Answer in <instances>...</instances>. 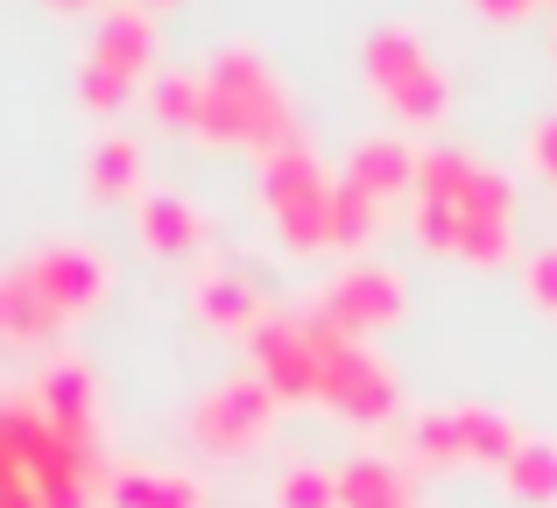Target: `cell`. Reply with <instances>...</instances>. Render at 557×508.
Returning a JSON list of instances; mask_svg holds the SVG:
<instances>
[{
  "mask_svg": "<svg viewBox=\"0 0 557 508\" xmlns=\"http://www.w3.org/2000/svg\"><path fill=\"white\" fill-rule=\"evenodd\" d=\"M205 149H255V156H275L289 149L297 135V99L289 85L275 78V64L247 42H226V50L205 64V113H198V135Z\"/></svg>",
  "mask_w": 557,
  "mask_h": 508,
  "instance_id": "6da1fadb",
  "label": "cell"
},
{
  "mask_svg": "<svg viewBox=\"0 0 557 508\" xmlns=\"http://www.w3.org/2000/svg\"><path fill=\"white\" fill-rule=\"evenodd\" d=\"M149 78H156V14L141 0H107L78 64L85 113H121Z\"/></svg>",
  "mask_w": 557,
  "mask_h": 508,
  "instance_id": "7a4b0ae2",
  "label": "cell"
},
{
  "mask_svg": "<svg viewBox=\"0 0 557 508\" xmlns=\"http://www.w3.org/2000/svg\"><path fill=\"white\" fill-rule=\"evenodd\" d=\"M360 71H368V92L381 99V113H395L403 127L445 121L451 85H445V71H437L431 42H423L409 22H381L374 36L360 42Z\"/></svg>",
  "mask_w": 557,
  "mask_h": 508,
  "instance_id": "3957f363",
  "label": "cell"
},
{
  "mask_svg": "<svg viewBox=\"0 0 557 508\" xmlns=\"http://www.w3.org/2000/svg\"><path fill=\"white\" fill-rule=\"evenodd\" d=\"M332 170L311 156V141L261 156V212L283 234L289 255H325L332 248Z\"/></svg>",
  "mask_w": 557,
  "mask_h": 508,
  "instance_id": "277c9868",
  "label": "cell"
},
{
  "mask_svg": "<svg viewBox=\"0 0 557 508\" xmlns=\"http://www.w3.org/2000/svg\"><path fill=\"white\" fill-rule=\"evenodd\" d=\"M311 346H318V402L325 410L354 417V424H388L403 410V382L368 339H354V332L311 311Z\"/></svg>",
  "mask_w": 557,
  "mask_h": 508,
  "instance_id": "5b68a950",
  "label": "cell"
},
{
  "mask_svg": "<svg viewBox=\"0 0 557 508\" xmlns=\"http://www.w3.org/2000/svg\"><path fill=\"white\" fill-rule=\"evenodd\" d=\"M522 445V431L487 402H451V410H423L409 424V453L423 467H508V453Z\"/></svg>",
  "mask_w": 557,
  "mask_h": 508,
  "instance_id": "8992f818",
  "label": "cell"
},
{
  "mask_svg": "<svg viewBox=\"0 0 557 508\" xmlns=\"http://www.w3.org/2000/svg\"><path fill=\"white\" fill-rule=\"evenodd\" d=\"M275 410H283V402H275L255 374H226V382H212L198 402H190V424L184 431H190V445H198V453L240 459V453H255V445H269Z\"/></svg>",
  "mask_w": 557,
  "mask_h": 508,
  "instance_id": "52a82bcc",
  "label": "cell"
},
{
  "mask_svg": "<svg viewBox=\"0 0 557 508\" xmlns=\"http://www.w3.org/2000/svg\"><path fill=\"white\" fill-rule=\"evenodd\" d=\"M417 198L423 206L466 212V220H516V184L473 149H423L417 156Z\"/></svg>",
  "mask_w": 557,
  "mask_h": 508,
  "instance_id": "ba28073f",
  "label": "cell"
},
{
  "mask_svg": "<svg viewBox=\"0 0 557 508\" xmlns=\"http://www.w3.org/2000/svg\"><path fill=\"white\" fill-rule=\"evenodd\" d=\"M255 382L275 402H318V346H311V311H269L247 332Z\"/></svg>",
  "mask_w": 557,
  "mask_h": 508,
  "instance_id": "9c48e42d",
  "label": "cell"
},
{
  "mask_svg": "<svg viewBox=\"0 0 557 508\" xmlns=\"http://www.w3.org/2000/svg\"><path fill=\"white\" fill-rule=\"evenodd\" d=\"M311 311L332 318L339 332H354V339H368V332H388L395 318H403V275L381 269V261H346V269L325 275V289H318Z\"/></svg>",
  "mask_w": 557,
  "mask_h": 508,
  "instance_id": "30bf717a",
  "label": "cell"
},
{
  "mask_svg": "<svg viewBox=\"0 0 557 508\" xmlns=\"http://www.w3.org/2000/svg\"><path fill=\"white\" fill-rule=\"evenodd\" d=\"M14 269L28 275V289H36V297L64 318V325H78V318L107 297V261L85 248V240H50V248L22 255Z\"/></svg>",
  "mask_w": 557,
  "mask_h": 508,
  "instance_id": "8fae6325",
  "label": "cell"
},
{
  "mask_svg": "<svg viewBox=\"0 0 557 508\" xmlns=\"http://www.w3.org/2000/svg\"><path fill=\"white\" fill-rule=\"evenodd\" d=\"M409 234H417L431 255H459V261H473V269L516 261V220H466V212H445V206H423L417 198Z\"/></svg>",
  "mask_w": 557,
  "mask_h": 508,
  "instance_id": "7c38bea8",
  "label": "cell"
},
{
  "mask_svg": "<svg viewBox=\"0 0 557 508\" xmlns=\"http://www.w3.org/2000/svg\"><path fill=\"white\" fill-rule=\"evenodd\" d=\"M190 311H198L212 332H233V339H247V332L269 318V303H261L255 275H240V269H205L198 283H190Z\"/></svg>",
  "mask_w": 557,
  "mask_h": 508,
  "instance_id": "4fadbf2b",
  "label": "cell"
},
{
  "mask_svg": "<svg viewBox=\"0 0 557 508\" xmlns=\"http://www.w3.org/2000/svg\"><path fill=\"white\" fill-rule=\"evenodd\" d=\"M36 402L42 417H50L57 431H71V438H99V382L85 360H50L36 382Z\"/></svg>",
  "mask_w": 557,
  "mask_h": 508,
  "instance_id": "5bb4252c",
  "label": "cell"
},
{
  "mask_svg": "<svg viewBox=\"0 0 557 508\" xmlns=\"http://www.w3.org/2000/svg\"><path fill=\"white\" fill-rule=\"evenodd\" d=\"M135 226H141V240H149L156 255H198L205 234H212V220L198 212V198H184V191H141Z\"/></svg>",
  "mask_w": 557,
  "mask_h": 508,
  "instance_id": "9a60e30c",
  "label": "cell"
},
{
  "mask_svg": "<svg viewBox=\"0 0 557 508\" xmlns=\"http://www.w3.org/2000/svg\"><path fill=\"white\" fill-rule=\"evenodd\" d=\"M332 495H339V508H417L409 473L381 453H354L346 467H332Z\"/></svg>",
  "mask_w": 557,
  "mask_h": 508,
  "instance_id": "2e32d148",
  "label": "cell"
},
{
  "mask_svg": "<svg viewBox=\"0 0 557 508\" xmlns=\"http://www.w3.org/2000/svg\"><path fill=\"white\" fill-rule=\"evenodd\" d=\"M141 191V135H127V127H107V135L92 141V156H85V198L92 206H121V198Z\"/></svg>",
  "mask_w": 557,
  "mask_h": 508,
  "instance_id": "e0dca14e",
  "label": "cell"
},
{
  "mask_svg": "<svg viewBox=\"0 0 557 508\" xmlns=\"http://www.w3.org/2000/svg\"><path fill=\"white\" fill-rule=\"evenodd\" d=\"M42 438H50V417L36 396H0V487H28ZM36 495V487H28Z\"/></svg>",
  "mask_w": 557,
  "mask_h": 508,
  "instance_id": "ac0fdd59",
  "label": "cell"
},
{
  "mask_svg": "<svg viewBox=\"0 0 557 508\" xmlns=\"http://www.w3.org/2000/svg\"><path fill=\"white\" fill-rule=\"evenodd\" d=\"M346 184H360L368 198L417 191V149H409L403 135H368V141H354V156H346Z\"/></svg>",
  "mask_w": 557,
  "mask_h": 508,
  "instance_id": "d6986e66",
  "label": "cell"
},
{
  "mask_svg": "<svg viewBox=\"0 0 557 508\" xmlns=\"http://www.w3.org/2000/svg\"><path fill=\"white\" fill-rule=\"evenodd\" d=\"M64 332V318L28 289L22 269H0V346H50Z\"/></svg>",
  "mask_w": 557,
  "mask_h": 508,
  "instance_id": "ffe728a7",
  "label": "cell"
},
{
  "mask_svg": "<svg viewBox=\"0 0 557 508\" xmlns=\"http://www.w3.org/2000/svg\"><path fill=\"white\" fill-rule=\"evenodd\" d=\"M107 501L113 508H205V487L170 467H121L107 481Z\"/></svg>",
  "mask_w": 557,
  "mask_h": 508,
  "instance_id": "44dd1931",
  "label": "cell"
},
{
  "mask_svg": "<svg viewBox=\"0 0 557 508\" xmlns=\"http://www.w3.org/2000/svg\"><path fill=\"white\" fill-rule=\"evenodd\" d=\"M502 487L516 495L522 508H550L557 501V445L550 438H522L502 467Z\"/></svg>",
  "mask_w": 557,
  "mask_h": 508,
  "instance_id": "7402d4cb",
  "label": "cell"
},
{
  "mask_svg": "<svg viewBox=\"0 0 557 508\" xmlns=\"http://www.w3.org/2000/svg\"><path fill=\"white\" fill-rule=\"evenodd\" d=\"M149 113L177 135H198V113H205V71H156L149 78Z\"/></svg>",
  "mask_w": 557,
  "mask_h": 508,
  "instance_id": "603a6c76",
  "label": "cell"
},
{
  "mask_svg": "<svg viewBox=\"0 0 557 508\" xmlns=\"http://www.w3.org/2000/svg\"><path fill=\"white\" fill-rule=\"evenodd\" d=\"M381 234V198H368L360 184H332V248H368V240Z\"/></svg>",
  "mask_w": 557,
  "mask_h": 508,
  "instance_id": "cb8c5ba5",
  "label": "cell"
},
{
  "mask_svg": "<svg viewBox=\"0 0 557 508\" xmlns=\"http://www.w3.org/2000/svg\"><path fill=\"white\" fill-rule=\"evenodd\" d=\"M275 508H339V495H332V473L325 467H289V473H275Z\"/></svg>",
  "mask_w": 557,
  "mask_h": 508,
  "instance_id": "d4e9b609",
  "label": "cell"
},
{
  "mask_svg": "<svg viewBox=\"0 0 557 508\" xmlns=\"http://www.w3.org/2000/svg\"><path fill=\"white\" fill-rule=\"evenodd\" d=\"M522 289H530L536 311H557V248H536L530 269H522Z\"/></svg>",
  "mask_w": 557,
  "mask_h": 508,
  "instance_id": "484cf974",
  "label": "cell"
},
{
  "mask_svg": "<svg viewBox=\"0 0 557 508\" xmlns=\"http://www.w3.org/2000/svg\"><path fill=\"white\" fill-rule=\"evenodd\" d=\"M530 163H536V170H544V177L557 184V113H550V121L530 135Z\"/></svg>",
  "mask_w": 557,
  "mask_h": 508,
  "instance_id": "4316f807",
  "label": "cell"
},
{
  "mask_svg": "<svg viewBox=\"0 0 557 508\" xmlns=\"http://www.w3.org/2000/svg\"><path fill=\"white\" fill-rule=\"evenodd\" d=\"M480 14H487V22H516V14H530L536 0H473Z\"/></svg>",
  "mask_w": 557,
  "mask_h": 508,
  "instance_id": "83f0119b",
  "label": "cell"
},
{
  "mask_svg": "<svg viewBox=\"0 0 557 508\" xmlns=\"http://www.w3.org/2000/svg\"><path fill=\"white\" fill-rule=\"evenodd\" d=\"M0 508H36V495L28 487H0Z\"/></svg>",
  "mask_w": 557,
  "mask_h": 508,
  "instance_id": "f1b7e54d",
  "label": "cell"
},
{
  "mask_svg": "<svg viewBox=\"0 0 557 508\" xmlns=\"http://www.w3.org/2000/svg\"><path fill=\"white\" fill-rule=\"evenodd\" d=\"M50 14H85V8H99V0H42Z\"/></svg>",
  "mask_w": 557,
  "mask_h": 508,
  "instance_id": "f546056e",
  "label": "cell"
},
{
  "mask_svg": "<svg viewBox=\"0 0 557 508\" xmlns=\"http://www.w3.org/2000/svg\"><path fill=\"white\" fill-rule=\"evenodd\" d=\"M141 8H149V14H156V8H184V0H141Z\"/></svg>",
  "mask_w": 557,
  "mask_h": 508,
  "instance_id": "4dcf8cb0",
  "label": "cell"
},
{
  "mask_svg": "<svg viewBox=\"0 0 557 508\" xmlns=\"http://www.w3.org/2000/svg\"><path fill=\"white\" fill-rule=\"evenodd\" d=\"M550 50H557V42H550Z\"/></svg>",
  "mask_w": 557,
  "mask_h": 508,
  "instance_id": "1f68e13d",
  "label": "cell"
}]
</instances>
